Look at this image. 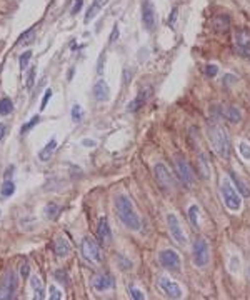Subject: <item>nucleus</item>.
<instances>
[{
  "label": "nucleus",
  "instance_id": "f257e3e1",
  "mask_svg": "<svg viewBox=\"0 0 250 300\" xmlns=\"http://www.w3.org/2000/svg\"><path fill=\"white\" fill-rule=\"evenodd\" d=\"M115 212L118 220L127 228H130V230H140L142 228V220H140L139 214L135 212L132 202L127 195H118L115 198Z\"/></svg>",
  "mask_w": 250,
  "mask_h": 300
},
{
  "label": "nucleus",
  "instance_id": "f03ea898",
  "mask_svg": "<svg viewBox=\"0 0 250 300\" xmlns=\"http://www.w3.org/2000/svg\"><path fill=\"white\" fill-rule=\"evenodd\" d=\"M207 134H209V140H210V144H212L214 150L217 152V155L222 157L223 160H229L230 140H229V134L225 132V129H223L220 123L210 122L207 127Z\"/></svg>",
  "mask_w": 250,
  "mask_h": 300
},
{
  "label": "nucleus",
  "instance_id": "7ed1b4c3",
  "mask_svg": "<svg viewBox=\"0 0 250 300\" xmlns=\"http://www.w3.org/2000/svg\"><path fill=\"white\" fill-rule=\"evenodd\" d=\"M220 193H222L223 204H225L227 209L232 210V212L240 210V207H242V198H240V193L237 192V188L230 184L229 179H223L222 180Z\"/></svg>",
  "mask_w": 250,
  "mask_h": 300
},
{
  "label": "nucleus",
  "instance_id": "20e7f679",
  "mask_svg": "<svg viewBox=\"0 0 250 300\" xmlns=\"http://www.w3.org/2000/svg\"><path fill=\"white\" fill-rule=\"evenodd\" d=\"M17 285H19V279H17L15 272L7 270L2 282H0V300L14 299L17 292Z\"/></svg>",
  "mask_w": 250,
  "mask_h": 300
},
{
  "label": "nucleus",
  "instance_id": "39448f33",
  "mask_svg": "<svg viewBox=\"0 0 250 300\" xmlns=\"http://www.w3.org/2000/svg\"><path fill=\"white\" fill-rule=\"evenodd\" d=\"M175 172H177L179 180L185 185V187H194L195 185V175L192 172V167L188 165V162L183 157H177L175 158Z\"/></svg>",
  "mask_w": 250,
  "mask_h": 300
},
{
  "label": "nucleus",
  "instance_id": "423d86ee",
  "mask_svg": "<svg viewBox=\"0 0 250 300\" xmlns=\"http://www.w3.org/2000/svg\"><path fill=\"white\" fill-rule=\"evenodd\" d=\"M82 254L83 257L89 259L90 262L94 263H100L104 260L102 249H100V245L92 239V237H85V239L82 240Z\"/></svg>",
  "mask_w": 250,
  "mask_h": 300
},
{
  "label": "nucleus",
  "instance_id": "0eeeda50",
  "mask_svg": "<svg viewBox=\"0 0 250 300\" xmlns=\"http://www.w3.org/2000/svg\"><path fill=\"white\" fill-rule=\"evenodd\" d=\"M159 262L160 265L167 268V270H172V272H179L182 267V260L180 255H179L175 250L172 249H165L159 254Z\"/></svg>",
  "mask_w": 250,
  "mask_h": 300
},
{
  "label": "nucleus",
  "instance_id": "6e6552de",
  "mask_svg": "<svg viewBox=\"0 0 250 300\" xmlns=\"http://www.w3.org/2000/svg\"><path fill=\"white\" fill-rule=\"evenodd\" d=\"M210 260V247L205 239H197L194 242V262L197 267H205Z\"/></svg>",
  "mask_w": 250,
  "mask_h": 300
},
{
  "label": "nucleus",
  "instance_id": "1a4fd4ad",
  "mask_svg": "<svg viewBox=\"0 0 250 300\" xmlns=\"http://www.w3.org/2000/svg\"><path fill=\"white\" fill-rule=\"evenodd\" d=\"M153 174H155L157 182H159L162 188H165V190H172L174 185H175V180H174V175L170 174V170L167 169L165 164H155V167H153Z\"/></svg>",
  "mask_w": 250,
  "mask_h": 300
},
{
  "label": "nucleus",
  "instance_id": "9d476101",
  "mask_svg": "<svg viewBox=\"0 0 250 300\" xmlns=\"http://www.w3.org/2000/svg\"><path fill=\"white\" fill-rule=\"evenodd\" d=\"M167 225H169V232L172 235V239L180 245H185L187 244V237H185V232H183L180 222L179 219L175 217L174 214H169L167 215Z\"/></svg>",
  "mask_w": 250,
  "mask_h": 300
},
{
  "label": "nucleus",
  "instance_id": "9b49d317",
  "mask_svg": "<svg viewBox=\"0 0 250 300\" xmlns=\"http://www.w3.org/2000/svg\"><path fill=\"white\" fill-rule=\"evenodd\" d=\"M159 289H160V292L169 299H180L182 297L180 287L175 284L172 279H169V277H165V275H162L159 279Z\"/></svg>",
  "mask_w": 250,
  "mask_h": 300
},
{
  "label": "nucleus",
  "instance_id": "f8f14e48",
  "mask_svg": "<svg viewBox=\"0 0 250 300\" xmlns=\"http://www.w3.org/2000/svg\"><path fill=\"white\" fill-rule=\"evenodd\" d=\"M142 22L145 25L147 30H153L155 29V8H153L150 0H143L142 3Z\"/></svg>",
  "mask_w": 250,
  "mask_h": 300
},
{
  "label": "nucleus",
  "instance_id": "ddd939ff",
  "mask_svg": "<svg viewBox=\"0 0 250 300\" xmlns=\"http://www.w3.org/2000/svg\"><path fill=\"white\" fill-rule=\"evenodd\" d=\"M235 38H237V47L242 52V55L250 57V32L245 29H237L235 30Z\"/></svg>",
  "mask_w": 250,
  "mask_h": 300
},
{
  "label": "nucleus",
  "instance_id": "4468645a",
  "mask_svg": "<svg viewBox=\"0 0 250 300\" xmlns=\"http://www.w3.org/2000/svg\"><path fill=\"white\" fill-rule=\"evenodd\" d=\"M92 285H94V289L97 290V292H105V290L113 287V277L110 273H99V275L94 277Z\"/></svg>",
  "mask_w": 250,
  "mask_h": 300
},
{
  "label": "nucleus",
  "instance_id": "2eb2a0df",
  "mask_svg": "<svg viewBox=\"0 0 250 300\" xmlns=\"http://www.w3.org/2000/svg\"><path fill=\"white\" fill-rule=\"evenodd\" d=\"M94 95L99 102H107L110 99V89H108L107 82L105 80H99L97 83L94 85Z\"/></svg>",
  "mask_w": 250,
  "mask_h": 300
},
{
  "label": "nucleus",
  "instance_id": "dca6fc26",
  "mask_svg": "<svg viewBox=\"0 0 250 300\" xmlns=\"http://www.w3.org/2000/svg\"><path fill=\"white\" fill-rule=\"evenodd\" d=\"M97 235H99V240H102L104 244H108V242L112 240V232H110V227H108V222H107V219H105V217H102L99 220Z\"/></svg>",
  "mask_w": 250,
  "mask_h": 300
},
{
  "label": "nucleus",
  "instance_id": "f3484780",
  "mask_svg": "<svg viewBox=\"0 0 250 300\" xmlns=\"http://www.w3.org/2000/svg\"><path fill=\"white\" fill-rule=\"evenodd\" d=\"M54 252L57 257H67L69 252H70V244L67 240H65V237L62 235H59V237H55V240H54Z\"/></svg>",
  "mask_w": 250,
  "mask_h": 300
},
{
  "label": "nucleus",
  "instance_id": "a211bd4d",
  "mask_svg": "<svg viewBox=\"0 0 250 300\" xmlns=\"http://www.w3.org/2000/svg\"><path fill=\"white\" fill-rule=\"evenodd\" d=\"M229 174H230V180L234 182V187L237 188V192H239L240 195H244L245 198H249L250 197V188L247 187V184H245L244 180L235 174V172H229Z\"/></svg>",
  "mask_w": 250,
  "mask_h": 300
},
{
  "label": "nucleus",
  "instance_id": "6ab92c4d",
  "mask_svg": "<svg viewBox=\"0 0 250 300\" xmlns=\"http://www.w3.org/2000/svg\"><path fill=\"white\" fill-rule=\"evenodd\" d=\"M197 169H199V175L202 179L210 177V165L205 153H199V157H197Z\"/></svg>",
  "mask_w": 250,
  "mask_h": 300
},
{
  "label": "nucleus",
  "instance_id": "aec40b11",
  "mask_svg": "<svg viewBox=\"0 0 250 300\" xmlns=\"http://www.w3.org/2000/svg\"><path fill=\"white\" fill-rule=\"evenodd\" d=\"M30 285H32V294H34V299H35V300L45 299V290H43L42 280L38 279L37 275H34L32 279H30Z\"/></svg>",
  "mask_w": 250,
  "mask_h": 300
},
{
  "label": "nucleus",
  "instance_id": "412c9836",
  "mask_svg": "<svg viewBox=\"0 0 250 300\" xmlns=\"http://www.w3.org/2000/svg\"><path fill=\"white\" fill-rule=\"evenodd\" d=\"M55 149H57V142L55 140H50L49 144L43 147L40 152H38V158H40L42 162H47V160H50V157L54 155V152H55Z\"/></svg>",
  "mask_w": 250,
  "mask_h": 300
},
{
  "label": "nucleus",
  "instance_id": "4be33fe9",
  "mask_svg": "<svg viewBox=\"0 0 250 300\" xmlns=\"http://www.w3.org/2000/svg\"><path fill=\"white\" fill-rule=\"evenodd\" d=\"M188 222H190L192 225V228L194 230H199V214H200V209H199V205H190L188 207Z\"/></svg>",
  "mask_w": 250,
  "mask_h": 300
},
{
  "label": "nucleus",
  "instance_id": "5701e85b",
  "mask_svg": "<svg viewBox=\"0 0 250 300\" xmlns=\"http://www.w3.org/2000/svg\"><path fill=\"white\" fill-rule=\"evenodd\" d=\"M102 3H104V0H95V2L92 3L90 8H89V10H87L85 17H83V22H85V24H89V22L94 20V17L99 14L100 7H102Z\"/></svg>",
  "mask_w": 250,
  "mask_h": 300
},
{
  "label": "nucleus",
  "instance_id": "b1692460",
  "mask_svg": "<svg viewBox=\"0 0 250 300\" xmlns=\"http://www.w3.org/2000/svg\"><path fill=\"white\" fill-rule=\"evenodd\" d=\"M223 117L225 118H229L230 122H240L242 120V113L239 112V109H235V107H227L225 110H223Z\"/></svg>",
  "mask_w": 250,
  "mask_h": 300
},
{
  "label": "nucleus",
  "instance_id": "393cba45",
  "mask_svg": "<svg viewBox=\"0 0 250 300\" xmlns=\"http://www.w3.org/2000/svg\"><path fill=\"white\" fill-rule=\"evenodd\" d=\"M12 110H14V104H12V100L8 97L0 99V115L7 117L8 113H12Z\"/></svg>",
  "mask_w": 250,
  "mask_h": 300
},
{
  "label": "nucleus",
  "instance_id": "a878e982",
  "mask_svg": "<svg viewBox=\"0 0 250 300\" xmlns=\"http://www.w3.org/2000/svg\"><path fill=\"white\" fill-rule=\"evenodd\" d=\"M147 97H148V92L145 90V92H142V94H140L137 99L134 100V102H130V105H129V110H137V109H140L142 107L143 104H145V100H147Z\"/></svg>",
  "mask_w": 250,
  "mask_h": 300
},
{
  "label": "nucleus",
  "instance_id": "bb28decb",
  "mask_svg": "<svg viewBox=\"0 0 250 300\" xmlns=\"http://www.w3.org/2000/svg\"><path fill=\"white\" fill-rule=\"evenodd\" d=\"M32 59V50H25L24 54L19 57V65H20V70H25L29 67V62Z\"/></svg>",
  "mask_w": 250,
  "mask_h": 300
},
{
  "label": "nucleus",
  "instance_id": "cd10ccee",
  "mask_svg": "<svg viewBox=\"0 0 250 300\" xmlns=\"http://www.w3.org/2000/svg\"><path fill=\"white\" fill-rule=\"evenodd\" d=\"M14 192H15V185H14V182L7 180V182L2 185V195H3V197H10Z\"/></svg>",
  "mask_w": 250,
  "mask_h": 300
},
{
  "label": "nucleus",
  "instance_id": "c85d7f7f",
  "mask_svg": "<svg viewBox=\"0 0 250 300\" xmlns=\"http://www.w3.org/2000/svg\"><path fill=\"white\" fill-rule=\"evenodd\" d=\"M239 152H240V157H242V158H245V160H250V145L247 142H240Z\"/></svg>",
  "mask_w": 250,
  "mask_h": 300
},
{
  "label": "nucleus",
  "instance_id": "c756f323",
  "mask_svg": "<svg viewBox=\"0 0 250 300\" xmlns=\"http://www.w3.org/2000/svg\"><path fill=\"white\" fill-rule=\"evenodd\" d=\"M59 212H60V209L55 204H49V205H47V209H45V214H47V217H49V219H55L57 215H59Z\"/></svg>",
  "mask_w": 250,
  "mask_h": 300
},
{
  "label": "nucleus",
  "instance_id": "7c9ffc66",
  "mask_svg": "<svg viewBox=\"0 0 250 300\" xmlns=\"http://www.w3.org/2000/svg\"><path fill=\"white\" fill-rule=\"evenodd\" d=\"M49 292H50V300H60L62 299V292H60L59 289H57L55 285H50V289H49Z\"/></svg>",
  "mask_w": 250,
  "mask_h": 300
},
{
  "label": "nucleus",
  "instance_id": "2f4dec72",
  "mask_svg": "<svg viewBox=\"0 0 250 300\" xmlns=\"http://www.w3.org/2000/svg\"><path fill=\"white\" fill-rule=\"evenodd\" d=\"M38 120H40V118H38V117H34L32 120L25 123V125L22 127V134H27V132H29L30 129H32V127H35V125H37V123H38Z\"/></svg>",
  "mask_w": 250,
  "mask_h": 300
},
{
  "label": "nucleus",
  "instance_id": "473e14b6",
  "mask_svg": "<svg viewBox=\"0 0 250 300\" xmlns=\"http://www.w3.org/2000/svg\"><path fill=\"white\" fill-rule=\"evenodd\" d=\"M72 118L75 122H80V118H82V107L80 105H73L72 107Z\"/></svg>",
  "mask_w": 250,
  "mask_h": 300
},
{
  "label": "nucleus",
  "instance_id": "72a5a7b5",
  "mask_svg": "<svg viewBox=\"0 0 250 300\" xmlns=\"http://www.w3.org/2000/svg\"><path fill=\"white\" fill-rule=\"evenodd\" d=\"M55 279H59L64 285L69 284V277H67V273H65L64 270H57L55 272Z\"/></svg>",
  "mask_w": 250,
  "mask_h": 300
},
{
  "label": "nucleus",
  "instance_id": "f704fd0d",
  "mask_svg": "<svg viewBox=\"0 0 250 300\" xmlns=\"http://www.w3.org/2000/svg\"><path fill=\"white\" fill-rule=\"evenodd\" d=\"M217 74H218V67H215V65H207V67H205V75H207V77H215Z\"/></svg>",
  "mask_w": 250,
  "mask_h": 300
},
{
  "label": "nucleus",
  "instance_id": "c9c22d12",
  "mask_svg": "<svg viewBox=\"0 0 250 300\" xmlns=\"http://www.w3.org/2000/svg\"><path fill=\"white\" fill-rule=\"evenodd\" d=\"M50 97H52V90H50V89H47V90H45V95H43V99H42L40 110H45L47 104H49V100H50Z\"/></svg>",
  "mask_w": 250,
  "mask_h": 300
},
{
  "label": "nucleus",
  "instance_id": "e433bc0d",
  "mask_svg": "<svg viewBox=\"0 0 250 300\" xmlns=\"http://www.w3.org/2000/svg\"><path fill=\"white\" fill-rule=\"evenodd\" d=\"M130 295H132V299H135V300H143V299H145V295L140 292L139 289H135V287L130 289Z\"/></svg>",
  "mask_w": 250,
  "mask_h": 300
},
{
  "label": "nucleus",
  "instance_id": "4c0bfd02",
  "mask_svg": "<svg viewBox=\"0 0 250 300\" xmlns=\"http://www.w3.org/2000/svg\"><path fill=\"white\" fill-rule=\"evenodd\" d=\"M35 82V67H32V70L29 72V80H27V89H32Z\"/></svg>",
  "mask_w": 250,
  "mask_h": 300
},
{
  "label": "nucleus",
  "instance_id": "58836bf2",
  "mask_svg": "<svg viewBox=\"0 0 250 300\" xmlns=\"http://www.w3.org/2000/svg\"><path fill=\"white\" fill-rule=\"evenodd\" d=\"M82 5H83V0H75V7L72 8V14H78Z\"/></svg>",
  "mask_w": 250,
  "mask_h": 300
},
{
  "label": "nucleus",
  "instance_id": "ea45409f",
  "mask_svg": "<svg viewBox=\"0 0 250 300\" xmlns=\"http://www.w3.org/2000/svg\"><path fill=\"white\" fill-rule=\"evenodd\" d=\"M22 277H24V279H27V277H29V265H27V263H24V265H22Z\"/></svg>",
  "mask_w": 250,
  "mask_h": 300
},
{
  "label": "nucleus",
  "instance_id": "a19ab883",
  "mask_svg": "<svg viewBox=\"0 0 250 300\" xmlns=\"http://www.w3.org/2000/svg\"><path fill=\"white\" fill-rule=\"evenodd\" d=\"M117 37H118V27L115 25V27H113V34L110 35V42H115Z\"/></svg>",
  "mask_w": 250,
  "mask_h": 300
},
{
  "label": "nucleus",
  "instance_id": "79ce46f5",
  "mask_svg": "<svg viewBox=\"0 0 250 300\" xmlns=\"http://www.w3.org/2000/svg\"><path fill=\"white\" fill-rule=\"evenodd\" d=\"M237 82V77L234 75H225V83H235Z\"/></svg>",
  "mask_w": 250,
  "mask_h": 300
},
{
  "label": "nucleus",
  "instance_id": "37998d69",
  "mask_svg": "<svg viewBox=\"0 0 250 300\" xmlns=\"http://www.w3.org/2000/svg\"><path fill=\"white\" fill-rule=\"evenodd\" d=\"M82 145H83V147H94L95 142H94V140H82Z\"/></svg>",
  "mask_w": 250,
  "mask_h": 300
},
{
  "label": "nucleus",
  "instance_id": "c03bdc74",
  "mask_svg": "<svg viewBox=\"0 0 250 300\" xmlns=\"http://www.w3.org/2000/svg\"><path fill=\"white\" fill-rule=\"evenodd\" d=\"M5 132H7L5 125H3V123H0V140H2L3 137H5Z\"/></svg>",
  "mask_w": 250,
  "mask_h": 300
}]
</instances>
